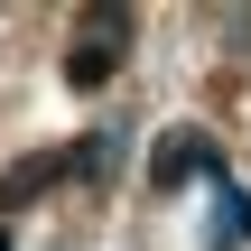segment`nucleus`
I'll list each match as a JSON object with an SVG mask.
<instances>
[{
  "instance_id": "nucleus-1",
  "label": "nucleus",
  "mask_w": 251,
  "mask_h": 251,
  "mask_svg": "<svg viewBox=\"0 0 251 251\" xmlns=\"http://www.w3.org/2000/svg\"><path fill=\"white\" fill-rule=\"evenodd\" d=\"M121 56H130V9H93V19L65 37V84H75V93H93V84H112V75H121Z\"/></svg>"
},
{
  "instance_id": "nucleus-2",
  "label": "nucleus",
  "mask_w": 251,
  "mask_h": 251,
  "mask_svg": "<svg viewBox=\"0 0 251 251\" xmlns=\"http://www.w3.org/2000/svg\"><path fill=\"white\" fill-rule=\"evenodd\" d=\"M149 177H158V186H186V177H214V186H224V149H214L205 130H177V140L149 158Z\"/></svg>"
},
{
  "instance_id": "nucleus-3",
  "label": "nucleus",
  "mask_w": 251,
  "mask_h": 251,
  "mask_svg": "<svg viewBox=\"0 0 251 251\" xmlns=\"http://www.w3.org/2000/svg\"><path fill=\"white\" fill-rule=\"evenodd\" d=\"M205 251H251V196L224 177L214 186V224H205Z\"/></svg>"
},
{
  "instance_id": "nucleus-4",
  "label": "nucleus",
  "mask_w": 251,
  "mask_h": 251,
  "mask_svg": "<svg viewBox=\"0 0 251 251\" xmlns=\"http://www.w3.org/2000/svg\"><path fill=\"white\" fill-rule=\"evenodd\" d=\"M56 177H75V149H56V158H28V168H9V186H0V214H19L28 196H47Z\"/></svg>"
},
{
  "instance_id": "nucleus-5",
  "label": "nucleus",
  "mask_w": 251,
  "mask_h": 251,
  "mask_svg": "<svg viewBox=\"0 0 251 251\" xmlns=\"http://www.w3.org/2000/svg\"><path fill=\"white\" fill-rule=\"evenodd\" d=\"M121 140H130V130H93V140L75 149V177H112V168H121Z\"/></svg>"
},
{
  "instance_id": "nucleus-6",
  "label": "nucleus",
  "mask_w": 251,
  "mask_h": 251,
  "mask_svg": "<svg viewBox=\"0 0 251 251\" xmlns=\"http://www.w3.org/2000/svg\"><path fill=\"white\" fill-rule=\"evenodd\" d=\"M0 251H9V224H0Z\"/></svg>"
}]
</instances>
